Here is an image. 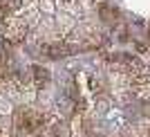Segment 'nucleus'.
<instances>
[{"label": "nucleus", "mask_w": 150, "mask_h": 137, "mask_svg": "<svg viewBox=\"0 0 150 137\" xmlns=\"http://www.w3.org/2000/svg\"><path fill=\"white\" fill-rule=\"evenodd\" d=\"M101 0H11L5 34L11 43H81L96 31Z\"/></svg>", "instance_id": "f257e3e1"}, {"label": "nucleus", "mask_w": 150, "mask_h": 137, "mask_svg": "<svg viewBox=\"0 0 150 137\" xmlns=\"http://www.w3.org/2000/svg\"><path fill=\"white\" fill-rule=\"evenodd\" d=\"M141 137H150V135H141Z\"/></svg>", "instance_id": "7ed1b4c3"}, {"label": "nucleus", "mask_w": 150, "mask_h": 137, "mask_svg": "<svg viewBox=\"0 0 150 137\" xmlns=\"http://www.w3.org/2000/svg\"><path fill=\"white\" fill-rule=\"evenodd\" d=\"M108 88L114 99L132 101L150 97V68L137 59H117L103 65Z\"/></svg>", "instance_id": "f03ea898"}]
</instances>
